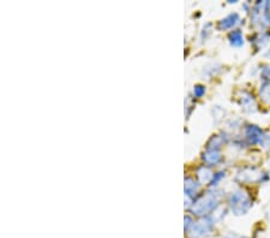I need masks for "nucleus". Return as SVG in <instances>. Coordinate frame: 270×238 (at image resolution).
<instances>
[{
    "instance_id": "obj_1",
    "label": "nucleus",
    "mask_w": 270,
    "mask_h": 238,
    "mask_svg": "<svg viewBox=\"0 0 270 238\" xmlns=\"http://www.w3.org/2000/svg\"><path fill=\"white\" fill-rule=\"evenodd\" d=\"M243 194L244 193H241V191H238L234 195H232V198H231L232 209L238 212V214H243V212H246L251 207V201L249 196L243 195Z\"/></svg>"
},
{
    "instance_id": "obj_2",
    "label": "nucleus",
    "mask_w": 270,
    "mask_h": 238,
    "mask_svg": "<svg viewBox=\"0 0 270 238\" xmlns=\"http://www.w3.org/2000/svg\"><path fill=\"white\" fill-rule=\"evenodd\" d=\"M246 137L251 143H263L266 139L262 129H259L257 125H249V128L246 129Z\"/></svg>"
},
{
    "instance_id": "obj_3",
    "label": "nucleus",
    "mask_w": 270,
    "mask_h": 238,
    "mask_svg": "<svg viewBox=\"0 0 270 238\" xmlns=\"http://www.w3.org/2000/svg\"><path fill=\"white\" fill-rule=\"evenodd\" d=\"M239 16L237 14L228 15L227 17L221 20V22H220V28H221V29H230V28L234 27V25L237 24Z\"/></svg>"
},
{
    "instance_id": "obj_4",
    "label": "nucleus",
    "mask_w": 270,
    "mask_h": 238,
    "mask_svg": "<svg viewBox=\"0 0 270 238\" xmlns=\"http://www.w3.org/2000/svg\"><path fill=\"white\" fill-rule=\"evenodd\" d=\"M230 39L231 43H232L233 46H235V47H239V46H241L244 43V38L240 30H233V32L231 33Z\"/></svg>"
},
{
    "instance_id": "obj_5",
    "label": "nucleus",
    "mask_w": 270,
    "mask_h": 238,
    "mask_svg": "<svg viewBox=\"0 0 270 238\" xmlns=\"http://www.w3.org/2000/svg\"><path fill=\"white\" fill-rule=\"evenodd\" d=\"M261 98L263 99L264 102L270 105V81L266 82L261 87Z\"/></svg>"
},
{
    "instance_id": "obj_6",
    "label": "nucleus",
    "mask_w": 270,
    "mask_h": 238,
    "mask_svg": "<svg viewBox=\"0 0 270 238\" xmlns=\"http://www.w3.org/2000/svg\"><path fill=\"white\" fill-rule=\"evenodd\" d=\"M204 92H206V89H204L203 85H197V87L194 88V90H193V93L196 94L197 98L202 97V95L204 94Z\"/></svg>"
},
{
    "instance_id": "obj_7",
    "label": "nucleus",
    "mask_w": 270,
    "mask_h": 238,
    "mask_svg": "<svg viewBox=\"0 0 270 238\" xmlns=\"http://www.w3.org/2000/svg\"><path fill=\"white\" fill-rule=\"evenodd\" d=\"M263 77L264 79H267V81H270V65L266 66L263 70Z\"/></svg>"
},
{
    "instance_id": "obj_8",
    "label": "nucleus",
    "mask_w": 270,
    "mask_h": 238,
    "mask_svg": "<svg viewBox=\"0 0 270 238\" xmlns=\"http://www.w3.org/2000/svg\"><path fill=\"white\" fill-rule=\"evenodd\" d=\"M267 9H268V14L270 16V2H267Z\"/></svg>"
}]
</instances>
